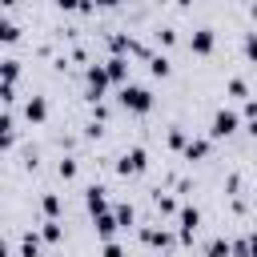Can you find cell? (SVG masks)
<instances>
[{
    "instance_id": "6da1fadb",
    "label": "cell",
    "mask_w": 257,
    "mask_h": 257,
    "mask_svg": "<svg viewBox=\"0 0 257 257\" xmlns=\"http://www.w3.org/2000/svg\"><path fill=\"white\" fill-rule=\"evenodd\" d=\"M120 104L128 112H149L153 108V92L141 88V84H120Z\"/></svg>"
},
{
    "instance_id": "7a4b0ae2",
    "label": "cell",
    "mask_w": 257,
    "mask_h": 257,
    "mask_svg": "<svg viewBox=\"0 0 257 257\" xmlns=\"http://www.w3.org/2000/svg\"><path fill=\"white\" fill-rule=\"evenodd\" d=\"M145 165H149L145 149H128V153H120V161H116V173H120V177H128V173H145Z\"/></svg>"
},
{
    "instance_id": "3957f363",
    "label": "cell",
    "mask_w": 257,
    "mask_h": 257,
    "mask_svg": "<svg viewBox=\"0 0 257 257\" xmlns=\"http://www.w3.org/2000/svg\"><path fill=\"white\" fill-rule=\"evenodd\" d=\"M237 124H241V116H237L233 108H221V112L213 116V128H209V133H213V137H229V133H237Z\"/></svg>"
},
{
    "instance_id": "277c9868",
    "label": "cell",
    "mask_w": 257,
    "mask_h": 257,
    "mask_svg": "<svg viewBox=\"0 0 257 257\" xmlns=\"http://www.w3.org/2000/svg\"><path fill=\"white\" fill-rule=\"evenodd\" d=\"M177 221H181V241H193V233H197V225H201V213H197L193 205H181V209H177Z\"/></svg>"
},
{
    "instance_id": "5b68a950",
    "label": "cell",
    "mask_w": 257,
    "mask_h": 257,
    "mask_svg": "<svg viewBox=\"0 0 257 257\" xmlns=\"http://www.w3.org/2000/svg\"><path fill=\"white\" fill-rule=\"evenodd\" d=\"M213 44H217L213 28H197V32H193V40H189V48H193L197 56H209V52H213Z\"/></svg>"
},
{
    "instance_id": "8992f818",
    "label": "cell",
    "mask_w": 257,
    "mask_h": 257,
    "mask_svg": "<svg viewBox=\"0 0 257 257\" xmlns=\"http://www.w3.org/2000/svg\"><path fill=\"white\" fill-rule=\"evenodd\" d=\"M44 116H48V100H44V96H28L24 120H28V124H44Z\"/></svg>"
},
{
    "instance_id": "52a82bcc",
    "label": "cell",
    "mask_w": 257,
    "mask_h": 257,
    "mask_svg": "<svg viewBox=\"0 0 257 257\" xmlns=\"http://www.w3.org/2000/svg\"><path fill=\"white\" fill-rule=\"evenodd\" d=\"M84 205L92 209V217H96V213H104V209H108V197H104V185H88V189H84Z\"/></svg>"
},
{
    "instance_id": "ba28073f",
    "label": "cell",
    "mask_w": 257,
    "mask_h": 257,
    "mask_svg": "<svg viewBox=\"0 0 257 257\" xmlns=\"http://www.w3.org/2000/svg\"><path fill=\"white\" fill-rule=\"evenodd\" d=\"M104 84H108V68H100V64H92V68H88V96L96 100V96L104 92Z\"/></svg>"
},
{
    "instance_id": "9c48e42d",
    "label": "cell",
    "mask_w": 257,
    "mask_h": 257,
    "mask_svg": "<svg viewBox=\"0 0 257 257\" xmlns=\"http://www.w3.org/2000/svg\"><path fill=\"white\" fill-rule=\"evenodd\" d=\"M104 68H108V80H116V84H128V60H124L120 52H116V56H112Z\"/></svg>"
},
{
    "instance_id": "30bf717a",
    "label": "cell",
    "mask_w": 257,
    "mask_h": 257,
    "mask_svg": "<svg viewBox=\"0 0 257 257\" xmlns=\"http://www.w3.org/2000/svg\"><path fill=\"white\" fill-rule=\"evenodd\" d=\"M116 229H120L116 213H108V209H104V213H96V233H100L104 241H112V233H116Z\"/></svg>"
},
{
    "instance_id": "8fae6325",
    "label": "cell",
    "mask_w": 257,
    "mask_h": 257,
    "mask_svg": "<svg viewBox=\"0 0 257 257\" xmlns=\"http://www.w3.org/2000/svg\"><path fill=\"white\" fill-rule=\"evenodd\" d=\"M40 241H44V237L24 233V237H20V257H40Z\"/></svg>"
},
{
    "instance_id": "7c38bea8",
    "label": "cell",
    "mask_w": 257,
    "mask_h": 257,
    "mask_svg": "<svg viewBox=\"0 0 257 257\" xmlns=\"http://www.w3.org/2000/svg\"><path fill=\"white\" fill-rule=\"evenodd\" d=\"M205 257H233V241L213 237V241H209V249H205Z\"/></svg>"
},
{
    "instance_id": "4fadbf2b",
    "label": "cell",
    "mask_w": 257,
    "mask_h": 257,
    "mask_svg": "<svg viewBox=\"0 0 257 257\" xmlns=\"http://www.w3.org/2000/svg\"><path fill=\"white\" fill-rule=\"evenodd\" d=\"M181 153H185V161H201V157L209 153V141H201V137H197V141H189Z\"/></svg>"
},
{
    "instance_id": "5bb4252c",
    "label": "cell",
    "mask_w": 257,
    "mask_h": 257,
    "mask_svg": "<svg viewBox=\"0 0 257 257\" xmlns=\"http://www.w3.org/2000/svg\"><path fill=\"white\" fill-rule=\"evenodd\" d=\"M60 233H64V229H60V221H56V217H48V221H44V229H40V237H44L48 245H56V241H60Z\"/></svg>"
},
{
    "instance_id": "9a60e30c",
    "label": "cell",
    "mask_w": 257,
    "mask_h": 257,
    "mask_svg": "<svg viewBox=\"0 0 257 257\" xmlns=\"http://www.w3.org/2000/svg\"><path fill=\"white\" fill-rule=\"evenodd\" d=\"M141 237H145L149 245H173V233H169V229H145Z\"/></svg>"
},
{
    "instance_id": "2e32d148",
    "label": "cell",
    "mask_w": 257,
    "mask_h": 257,
    "mask_svg": "<svg viewBox=\"0 0 257 257\" xmlns=\"http://www.w3.org/2000/svg\"><path fill=\"white\" fill-rule=\"evenodd\" d=\"M0 40H4V44H16V40H20V28H16V20H12V16H4V28H0Z\"/></svg>"
},
{
    "instance_id": "e0dca14e",
    "label": "cell",
    "mask_w": 257,
    "mask_h": 257,
    "mask_svg": "<svg viewBox=\"0 0 257 257\" xmlns=\"http://www.w3.org/2000/svg\"><path fill=\"white\" fill-rule=\"evenodd\" d=\"M149 72H153V76H169V72H173L169 56H149Z\"/></svg>"
},
{
    "instance_id": "ac0fdd59",
    "label": "cell",
    "mask_w": 257,
    "mask_h": 257,
    "mask_svg": "<svg viewBox=\"0 0 257 257\" xmlns=\"http://www.w3.org/2000/svg\"><path fill=\"white\" fill-rule=\"evenodd\" d=\"M40 209H44V217H56V213H60V197H56V193H48V197L40 201Z\"/></svg>"
},
{
    "instance_id": "d6986e66",
    "label": "cell",
    "mask_w": 257,
    "mask_h": 257,
    "mask_svg": "<svg viewBox=\"0 0 257 257\" xmlns=\"http://www.w3.org/2000/svg\"><path fill=\"white\" fill-rule=\"evenodd\" d=\"M16 76H20V64L8 56V60H4V84H16Z\"/></svg>"
},
{
    "instance_id": "ffe728a7",
    "label": "cell",
    "mask_w": 257,
    "mask_h": 257,
    "mask_svg": "<svg viewBox=\"0 0 257 257\" xmlns=\"http://www.w3.org/2000/svg\"><path fill=\"white\" fill-rule=\"evenodd\" d=\"M52 4H56V8H80V12H88L96 0H52Z\"/></svg>"
},
{
    "instance_id": "44dd1931",
    "label": "cell",
    "mask_w": 257,
    "mask_h": 257,
    "mask_svg": "<svg viewBox=\"0 0 257 257\" xmlns=\"http://www.w3.org/2000/svg\"><path fill=\"white\" fill-rule=\"evenodd\" d=\"M229 92H233V96H249V84H245L241 76H233V80H229Z\"/></svg>"
},
{
    "instance_id": "7402d4cb",
    "label": "cell",
    "mask_w": 257,
    "mask_h": 257,
    "mask_svg": "<svg viewBox=\"0 0 257 257\" xmlns=\"http://www.w3.org/2000/svg\"><path fill=\"white\" fill-rule=\"evenodd\" d=\"M169 145H173V149H185V145H189V137H185L181 128H169Z\"/></svg>"
},
{
    "instance_id": "603a6c76",
    "label": "cell",
    "mask_w": 257,
    "mask_h": 257,
    "mask_svg": "<svg viewBox=\"0 0 257 257\" xmlns=\"http://www.w3.org/2000/svg\"><path fill=\"white\" fill-rule=\"evenodd\" d=\"M56 169H60V177H64V181H72V177H76V161H68V157H64Z\"/></svg>"
},
{
    "instance_id": "cb8c5ba5",
    "label": "cell",
    "mask_w": 257,
    "mask_h": 257,
    "mask_svg": "<svg viewBox=\"0 0 257 257\" xmlns=\"http://www.w3.org/2000/svg\"><path fill=\"white\" fill-rule=\"evenodd\" d=\"M116 221L128 229V225H133V205H116Z\"/></svg>"
},
{
    "instance_id": "d4e9b609",
    "label": "cell",
    "mask_w": 257,
    "mask_h": 257,
    "mask_svg": "<svg viewBox=\"0 0 257 257\" xmlns=\"http://www.w3.org/2000/svg\"><path fill=\"white\" fill-rule=\"evenodd\" d=\"M157 209H161V213H177V201H173V197H161V193H157Z\"/></svg>"
},
{
    "instance_id": "484cf974",
    "label": "cell",
    "mask_w": 257,
    "mask_h": 257,
    "mask_svg": "<svg viewBox=\"0 0 257 257\" xmlns=\"http://www.w3.org/2000/svg\"><path fill=\"white\" fill-rule=\"evenodd\" d=\"M245 56H249V60H257V32H249V36H245Z\"/></svg>"
},
{
    "instance_id": "4316f807",
    "label": "cell",
    "mask_w": 257,
    "mask_h": 257,
    "mask_svg": "<svg viewBox=\"0 0 257 257\" xmlns=\"http://www.w3.org/2000/svg\"><path fill=\"white\" fill-rule=\"evenodd\" d=\"M100 257H124V249H120L116 241H104V249H100Z\"/></svg>"
},
{
    "instance_id": "83f0119b",
    "label": "cell",
    "mask_w": 257,
    "mask_h": 257,
    "mask_svg": "<svg viewBox=\"0 0 257 257\" xmlns=\"http://www.w3.org/2000/svg\"><path fill=\"white\" fill-rule=\"evenodd\" d=\"M157 40H161V44H173V40H177V32H173V28H161V32H157Z\"/></svg>"
},
{
    "instance_id": "f1b7e54d",
    "label": "cell",
    "mask_w": 257,
    "mask_h": 257,
    "mask_svg": "<svg viewBox=\"0 0 257 257\" xmlns=\"http://www.w3.org/2000/svg\"><path fill=\"white\" fill-rule=\"evenodd\" d=\"M245 116H249V120H257V100H245Z\"/></svg>"
},
{
    "instance_id": "f546056e",
    "label": "cell",
    "mask_w": 257,
    "mask_h": 257,
    "mask_svg": "<svg viewBox=\"0 0 257 257\" xmlns=\"http://www.w3.org/2000/svg\"><path fill=\"white\" fill-rule=\"evenodd\" d=\"M249 257H257V233H249Z\"/></svg>"
},
{
    "instance_id": "4dcf8cb0",
    "label": "cell",
    "mask_w": 257,
    "mask_h": 257,
    "mask_svg": "<svg viewBox=\"0 0 257 257\" xmlns=\"http://www.w3.org/2000/svg\"><path fill=\"white\" fill-rule=\"evenodd\" d=\"M96 4H100V8H112V4H120V0H96Z\"/></svg>"
},
{
    "instance_id": "1f68e13d",
    "label": "cell",
    "mask_w": 257,
    "mask_h": 257,
    "mask_svg": "<svg viewBox=\"0 0 257 257\" xmlns=\"http://www.w3.org/2000/svg\"><path fill=\"white\" fill-rule=\"evenodd\" d=\"M177 4H181V8H189V4H193V0H177Z\"/></svg>"
}]
</instances>
